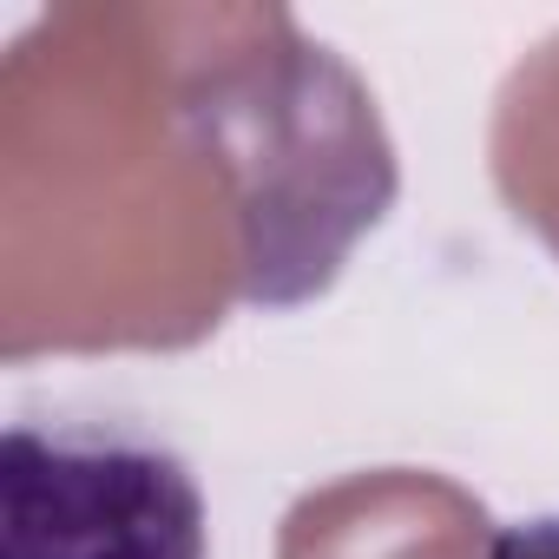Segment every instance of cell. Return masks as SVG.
<instances>
[{"label":"cell","instance_id":"cell-1","mask_svg":"<svg viewBox=\"0 0 559 559\" xmlns=\"http://www.w3.org/2000/svg\"><path fill=\"white\" fill-rule=\"evenodd\" d=\"M263 99H237V106H211V99H185V119L204 126L211 139L230 145H263L284 158H230V171L243 178V297L250 304H304L310 290H323L336 276V257L349 250V237L362 224L382 217L389 198L323 178L304 165V152L356 132L376 119L369 93L310 40L290 34V53L276 67H257Z\"/></svg>","mask_w":559,"mask_h":559},{"label":"cell","instance_id":"cell-2","mask_svg":"<svg viewBox=\"0 0 559 559\" xmlns=\"http://www.w3.org/2000/svg\"><path fill=\"white\" fill-rule=\"evenodd\" d=\"M191 461L139 428L14 421L0 435V559H204Z\"/></svg>","mask_w":559,"mask_h":559},{"label":"cell","instance_id":"cell-3","mask_svg":"<svg viewBox=\"0 0 559 559\" xmlns=\"http://www.w3.org/2000/svg\"><path fill=\"white\" fill-rule=\"evenodd\" d=\"M487 559H559V513H533V520L493 526Z\"/></svg>","mask_w":559,"mask_h":559}]
</instances>
